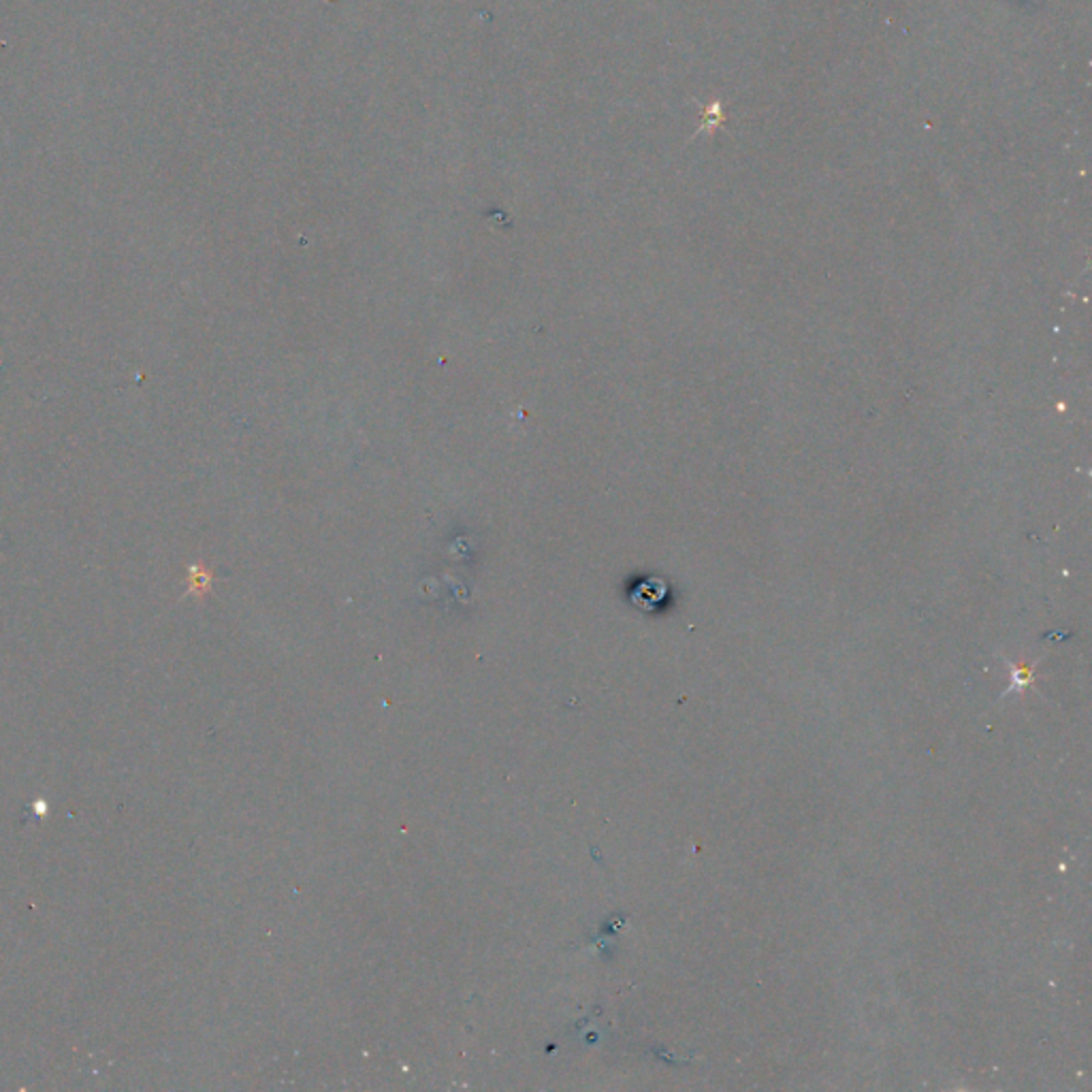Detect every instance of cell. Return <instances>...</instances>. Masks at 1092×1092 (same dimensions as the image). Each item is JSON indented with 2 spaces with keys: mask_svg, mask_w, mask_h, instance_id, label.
Listing matches in <instances>:
<instances>
[{
  "mask_svg": "<svg viewBox=\"0 0 1092 1092\" xmlns=\"http://www.w3.org/2000/svg\"><path fill=\"white\" fill-rule=\"evenodd\" d=\"M209 583H212V574H209L205 567L190 566V591L203 593L209 589Z\"/></svg>",
  "mask_w": 1092,
  "mask_h": 1092,
  "instance_id": "cell-2",
  "label": "cell"
},
{
  "mask_svg": "<svg viewBox=\"0 0 1092 1092\" xmlns=\"http://www.w3.org/2000/svg\"><path fill=\"white\" fill-rule=\"evenodd\" d=\"M723 122H726V114H723V103L717 98V100H713V103L704 109L702 122H700L698 128H696V133H694L692 139H696V137H698L700 133H709V135L715 133V131H717V128L723 126Z\"/></svg>",
  "mask_w": 1092,
  "mask_h": 1092,
  "instance_id": "cell-1",
  "label": "cell"
}]
</instances>
